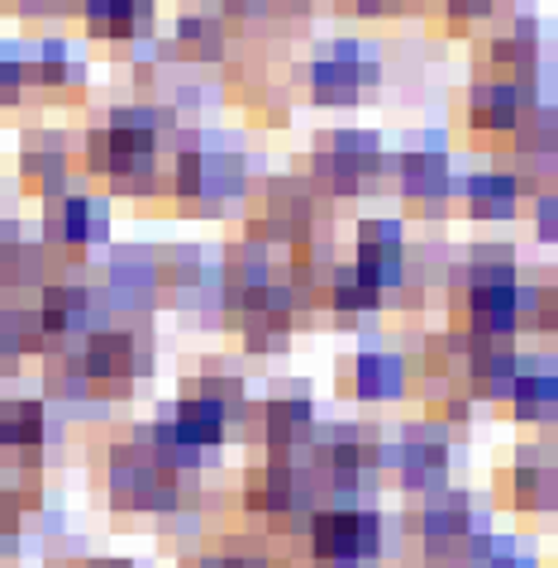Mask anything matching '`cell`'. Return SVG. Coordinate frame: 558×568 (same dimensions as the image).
Listing matches in <instances>:
<instances>
[{"label":"cell","instance_id":"obj_1","mask_svg":"<svg viewBox=\"0 0 558 568\" xmlns=\"http://www.w3.org/2000/svg\"><path fill=\"white\" fill-rule=\"evenodd\" d=\"M301 530H306L311 568H377L387 555V520L377 507H358V501L315 507Z\"/></svg>","mask_w":558,"mask_h":568},{"label":"cell","instance_id":"obj_2","mask_svg":"<svg viewBox=\"0 0 558 568\" xmlns=\"http://www.w3.org/2000/svg\"><path fill=\"white\" fill-rule=\"evenodd\" d=\"M377 468H382V449L373 445V439L344 430L321 449L315 478H321V487L334 501H354L358 493H368V487L377 483Z\"/></svg>","mask_w":558,"mask_h":568},{"label":"cell","instance_id":"obj_3","mask_svg":"<svg viewBox=\"0 0 558 568\" xmlns=\"http://www.w3.org/2000/svg\"><path fill=\"white\" fill-rule=\"evenodd\" d=\"M473 535H483V520L468 507V497H435L416 511V540L429 549L435 564L458 555Z\"/></svg>","mask_w":558,"mask_h":568},{"label":"cell","instance_id":"obj_4","mask_svg":"<svg viewBox=\"0 0 558 568\" xmlns=\"http://www.w3.org/2000/svg\"><path fill=\"white\" fill-rule=\"evenodd\" d=\"M449 478V435L439 425H410L396 449V483L406 493H435Z\"/></svg>","mask_w":558,"mask_h":568},{"label":"cell","instance_id":"obj_5","mask_svg":"<svg viewBox=\"0 0 558 568\" xmlns=\"http://www.w3.org/2000/svg\"><path fill=\"white\" fill-rule=\"evenodd\" d=\"M168 430L182 439L186 449H215L220 439H225V430H230V412L220 402H211L205 392H196L191 387L186 397L177 402V412H172V420H168Z\"/></svg>","mask_w":558,"mask_h":568},{"label":"cell","instance_id":"obj_6","mask_svg":"<svg viewBox=\"0 0 558 568\" xmlns=\"http://www.w3.org/2000/svg\"><path fill=\"white\" fill-rule=\"evenodd\" d=\"M134 368H139V358H134V339H130V335L101 329V335L87 339V349H82V377H87V383L130 387Z\"/></svg>","mask_w":558,"mask_h":568},{"label":"cell","instance_id":"obj_7","mask_svg":"<svg viewBox=\"0 0 558 568\" xmlns=\"http://www.w3.org/2000/svg\"><path fill=\"white\" fill-rule=\"evenodd\" d=\"M511 501L520 511H539V516L558 511V464H549L535 449H520L511 468Z\"/></svg>","mask_w":558,"mask_h":568},{"label":"cell","instance_id":"obj_8","mask_svg":"<svg viewBox=\"0 0 558 568\" xmlns=\"http://www.w3.org/2000/svg\"><path fill=\"white\" fill-rule=\"evenodd\" d=\"M358 273L373 277L377 287H392V282H402V230L396 225H368L358 230Z\"/></svg>","mask_w":558,"mask_h":568},{"label":"cell","instance_id":"obj_9","mask_svg":"<svg viewBox=\"0 0 558 568\" xmlns=\"http://www.w3.org/2000/svg\"><path fill=\"white\" fill-rule=\"evenodd\" d=\"M354 397H368V402H382V397H402L406 392V363L396 354H358L354 358Z\"/></svg>","mask_w":558,"mask_h":568},{"label":"cell","instance_id":"obj_10","mask_svg":"<svg viewBox=\"0 0 558 568\" xmlns=\"http://www.w3.org/2000/svg\"><path fill=\"white\" fill-rule=\"evenodd\" d=\"M511 412L525 425H545L558 416V377L554 373H516L511 383Z\"/></svg>","mask_w":558,"mask_h":568},{"label":"cell","instance_id":"obj_11","mask_svg":"<svg viewBox=\"0 0 558 568\" xmlns=\"http://www.w3.org/2000/svg\"><path fill=\"white\" fill-rule=\"evenodd\" d=\"M263 435L267 445H273L277 454H292L296 445H306L311 435V406L301 397H277L263 406Z\"/></svg>","mask_w":558,"mask_h":568},{"label":"cell","instance_id":"obj_12","mask_svg":"<svg viewBox=\"0 0 558 568\" xmlns=\"http://www.w3.org/2000/svg\"><path fill=\"white\" fill-rule=\"evenodd\" d=\"M43 439V406L39 402H6L0 406V445L34 449Z\"/></svg>","mask_w":558,"mask_h":568},{"label":"cell","instance_id":"obj_13","mask_svg":"<svg viewBox=\"0 0 558 568\" xmlns=\"http://www.w3.org/2000/svg\"><path fill=\"white\" fill-rule=\"evenodd\" d=\"M382 306V287L373 277H363L358 267H344V273H334V311H344V315H363V311H373Z\"/></svg>","mask_w":558,"mask_h":568},{"label":"cell","instance_id":"obj_14","mask_svg":"<svg viewBox=\"0 0 558 568\" xmlns=\"http://www.w3.org/2000/svg\"><path fill=\"white\" fill-rule=\"evenodd\" d=\"M143 24V6L139 0H91V29L110 39H124Z\"/></svg>","mask_w":558,"mask_h":568},{"label":"cell","instance_id":"obj_15","mask_svg":"<svg viewBox=\"0 0 558 568\" xmlns=\"http://www.w3.org/2000/svg\"><path fill=\"white\" fill-rule=\"evenodd\" d=\"M473 120L487 124V130H511L516 124V91L497 82V87H477L473 97Z\"/></svg>","mask_w":558,"mask_h":568},{"label":"cell","instance_id":"obj_16","mask_svg":"<svg viewBox=\"0 0 558 568\" xmlns=\"http://www.w3.org/2000/svg\"><path fill=\"white\" fill-rule=\"evenodd\" d=\"M473 196V211L477 215H511V201H516V182L511 178H477L468 186Z\"/></svg>","mask_w":558,"mask_h":568},{"label":"cell","instance_id":"obj_17","mask_svg":"<svg viewBox=\"0 0 558 568\" xmlns=\"http://www.w3.org/2000/svg\"><path fill=\"white\" fill-rule=\"evenodd\" d=\"M315 97L321 101H344V97H354V87H358V72L354 68H344V62H321L315 68Z\"/></svg>","mask_w":558,"mask_h":568},{"label":"cell","instance_id":"obj_18","mask_svg":"<svg viewBox=\"0 0 558 568\" xmlns=\"http://www.w3.org/2000/svg\"><path fill=\"white\" fill-rule=\"evenodd\" d=\"M406 192L410 196H439L444 192V163L439 158H410L406 163Z\"/></svg>","mask_w":558,"mask_h":568},{"label":"cell","instance_id":"obj_19","mask_svg":"<svg viewBox=\"0 0 558 568\" xmlns=\"http://www.w3.org/2000/svg\"><path fill=\"white\" fill-rule=\"evenodd\" d=\"M196 568H282L267 555H248V549H225V555H205Z\"/></svg>","mask_w":558,"mask_h":568},{"label":"cell","instance_id":"obj_20","mask_svg":"<svg viewBox=\"0 0 558 568\" xmlns=\"http://www.w3.org/2000/svg\"><path fill=\"white\" fill-rule=\"evenodd\" d=\"M545 234H549V240H558V201H554V206H545Z\"/></svg>","mask_w":558,"mask_h":568},{"label":"cell","instance_id":"obj_21","mask_svg":"<svg viewBox=\"0 0 558 568\" xmlns=\"http://www.w3.org/2000/svg\"><path fill=\"white\" fill-rule=\"evenodd\" d=\"M91 568H130V564H120V559H101V564H91Z\"/></svg>","mask_w":558,"mask_h":568},{"label":"cell","instance_id":"obj_22","mask_svg":"<svg viewBox=\"0 0 558 568\" xmlns=\"http://www.w3.org/2000/svg\"><path fill=\"white\" fill-rule=\"evenodd\" d=\"M363 6H382V0H363Z\"/></svg>","mask_w":558,"mask_h":568},{"label":"cell","instance_id":"obj_23","mask_svg":"<svg viewBox=\"0 0 558 568\" xmlns=\"http://www.w3.org/2000/svg\"><path fill=\"white\" fill-rule=\"evenodd\" d=\"M554 568H558V564H554Z\"/></svg>","mask_w":558,"mask_h":568}]
</instances>
